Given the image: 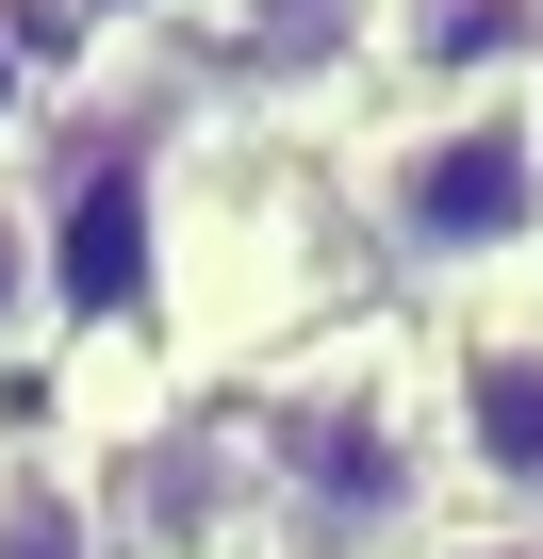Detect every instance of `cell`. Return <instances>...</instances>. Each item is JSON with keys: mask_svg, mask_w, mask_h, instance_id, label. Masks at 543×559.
Listing matches in <instances>:
<instances>
[{"mask_svg": "<svg viewBox=\"0 0 543 559\" xmlns=\"http://www.w3.org/2000/svg\"><path fill=\"white\" fill-rule=\"evenodd\" d=\"M379 17H396V0H214L231 67H247V83H281V99H314V83L379 67Z\"/></svg>", "mask_w": 543, "mask_h": 559, "instance_id": "5b68a950", "label": "cell"}, {"mask_svg": "<svg viewBox=\"0 0 543 559\" xmlns=\"http://www.w3.org/2000/svg\"><path fill=\"white\" fill-rule=\"evenodd\" d=\"M132 17H181V0H83V34H132Z\"/></svg>", "mask_w": 543, "mask_h": 559, "instance_id": "9c48e42d", "label": "cell"}, {"mask_svg": "<svg viewBox=\"0 0 543 559\" xmlns=\"http://www.w3.org/2000/svg\"><path fill=\"white\" fill-rule=\"evenodd\" d=\"M67 313H50V230H34V198H17V165H0V362H34Z\"/></svg>", "mask_w": 543, "mask_h": 559, "instance_id": "52a82bcc", "label": "cell"}, {"mask_svg": "<svg viewBox=\"0 0 543 559\" xmlns=\"http://www.w3.org/2000/svg\"><path fill=\"white\" fill-rule=\"evenodd\" d=\"M0 559H116L83 461H0Z\"/></svg>", "mask_w": 543, "mask_h": 559, "instance_id": "8992f818", "label": "cell"}, {"mask_svg": "<svg viewBox=\"0 0 543 559\" xmlns=\"http://www.w3.org/2000/svg\"><path fill=\"white\" fill-rule=\"evenodd\" d=\"M363 247L428 297H494L543 263V83H477V99H396L346 148Z\"/></svg>", "mask_w": 543, "mask_h": 559, "instance_id": "7a4b0ae2", "label": "cell"}, {"mask_svg": "<svg viewBox=\"0 0 543 559\" xmlns=\"http://www.w3.org/2000/svg\"><path fill=\"white\" fill-rule=\"evenodd\" d=\"M247 543L281 559H428L445 543V444H428V379H396L379 346L297 362L247 412Z\"/></svg>", "mask_w": 543, "mask_h": 559, "instance_id": "6da1fadb", "label": "cell"}, {"mask_svg": "<svg viewBox=\"0 0 543 559\" xmlns=\"http://www.w3.org/2000/svg\"><path fill=\"white\" fill-rule=\"evenodd\" d=\"M379 67L412 99H477V83H543V0H396Z\"/></svg>", "mask_w": 543, "mask_h": 559, "instance_id": "277c9868", "label": "cell"}, {"mask_svg": "<svg viewBox=\"0 0 543 559\" xmlns=\"http://www.w3.org/2000/svg\"><path fill=\"white\" fill-rule=\"evenodd\" d=\"M428 559H543V543H527V526H445Z\"/></svg>", "mask_w": 543, "mask_h": 559, "instance_id": "ba28073f", "label": "cell"}, {"mask_svg": "<svg viewBox=\"0 0 543 559\" xmlns=\"http://www.w3.org/2000/svg\"><path fill=\"white\" fill-rule=\"evenodd\" d=\"M0 461H17V444H0Z\"/></svg>", "mask_w": 543, "mask_h": 559, "instance_id": "30bf717a", "label": "cell"}, {"mask_svg": "<svg viewBox=\"0 0 543 559\" xmlns=\"http://www.w3.org/2000/svg\"><path fill=\"white\" fill-rule=\"evenodd\" d=\"M428 444H445V493L527 526L543 543V313H461L445 362H428Z\"/></svg>", "mask_w": 543, "mask_h": 559, "instance_id": "3957f363", "label": "cell"}]
</instances>
